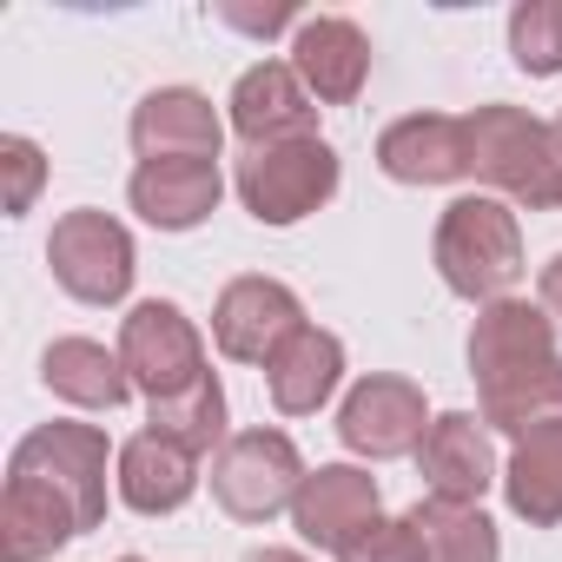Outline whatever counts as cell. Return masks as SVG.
I'll use <instances>...</instances> for the list:
<instances>
[{"instance_id": "6da1fadb", "label": "cell", "mask_w": 562, "mask_h": 562, "mask_svg": "<svg viewBox=\"0 0 562 562\" xmlns=\"http://www.w3.org/2000/svg\"><path fill=\"white\" fill-rule=\"evenodd\" d=\"M470 172L503 186L509 199L549 212L562 205V146L522 106H476L470 113Z\"/></svg>"}, {"instance_id": "7a4b0ae2", "label": "cell", "mask_w": 562, "mask_h": 562, "mask_svg": "<svg viewBox=\"0 0 562 562\" xmlns=\"http://www.w3.org/2000/svg\"><path fill=\"white\" fill-rule=\"evenodd\" d=\"M437 271L457 299H503L522 278V232L496 199H457L437 218Z\"/></svg>"}, {"instance_id": "3957f363", "label": "cell", "mask_w": 562, "mask_h": 562, "mask_svg": "<svg viewBox=\"0 0 562 562\" xmlns=\"http://www.w3.org/2000/svg\"><path fill=\"white\" fill-rule=\"evenodd\" d=\"M338 192V153L325 139H292L238 159V199L258 225H292Z\"/></svg>"}, {"instance_id": "277c9868", "label": "cell", "mask_w": 562, "mask_h": 562, "mask_svg": "<svg viewBox=\"0 0 562 562\" xmlns=\"http://www.w3.org/2000/svg\"><path fill=\"white\" fill-rule=\"evenodd\" d=\"M299 490H305V463L285 430H238L212 463V496L238 522H271L285 503H299Z\"/></svg>"}, {"instance_id": "5b68a950", "label": "cell", "mask_w": 562, "mask_h": 562, "mask_svg": "<svg viewBox=\"0 0 562 562\" xmlns=\"http://www.w3.org/2000/svg\"><path fill=\"white\" fill-rule=\"evenodd\" d=\"M120 364L126 378L146 391V404H166V397H186L192 384H205V345L192 331V318L166 299H146L133 305V318L120 325Z\"/></svg>"}, {"instance_id": "8992f818", "label": "cell", "mask_w": 562, "mask_h": 562, "mask_svg": "<svg viewBox=\"0 0 562 562\" xmlns=\"http://www.w3.org/2000/svg\"><path fill=\"white\" fill-rule=\"evenodd\" d=\"M47 265H54V278H60L74 299L113 305L133 285V238L106 212H67L54 225V238H47Z\"/></svg>"}, {"instance_id": "52a82bcc", "label": "cell", "mask_w": 562, "mask_h": 562, "mask_svg": "<svg viewBox=\"0 0 562 562\" xmlns=\"http://www.w3.org/2000/svg\"><path fill=\"white\" fill-rule=\"evenodd\" d=\"M14 470L60 490L80 509V529H100V516H106V437L93 424H47V430L21 437Z\"/></svg>"}, {"instance_id": "ba28073f", "label": "cell", "mask_w": 562, "mask_h": 562, "mask_svg": "<svg viewBox=\"0 0 562 562\" xmlns=\"http://www.w3.org/2000/svg\"><path fill=\"white\" fill-rule=\"evenodd\" d=\"M542 364H555V318L542 305L496 299L470 331V378L483 391H503V384H516Z\"/></svg>"}, {"instance_id": "9c48e42d", "label": "cell", "mask_w": 562, "mask_h": 562, "mask_svg": "<svg viewBox=\"0 0 562 562\" xmlns=\"http://www.w3.org/2000/svg\"><path fill=\"white\" fill-rule=\"evenodd\" d=\"M292 331H305V312H299V299L278 285V278H232V285L218 292L212 338H218L225 358H238V364H271L278 345H285Z\"/></svg>"}, {"instance_id": "30bf717a", "label": "cell", "mask_w": 562, "mask_h": 562, "mask_svg": "<svg viewBox=\"0 0 562 562\" xmlns=\"http://www.w3.org/2000/svg\"><path fill=\"white\" fill-rule=\"evenodd\" d=\"M232 126H238V139H251V153L318 139V106H312V87L299 80V67H278V60L251 67L232 87Z\"/></svg>"}, {"instance_id": "8fae6325", "label": "cell", "mask_w": 562, "mask_h": 562, "mask_svg": "<svg viewBox=\"0 0 562 562\" xmlns=\"http://www.w3.org/2000/svg\"><path fill=\"white\" fill-rule=\"evenodd\" d=\"M424 391L411 384V378H364L351 397H345V411H338V437L358 450V457H404V450H417L424 443Z\"/></svg>"}, {"instance_id": "7c38bea8", "label": "cell", "mask_w": 562, "mask_h": 562, "mask_svg": "<svg viewBox=\"0 0 562 562\" xmlns=\"http://www.w3.org/2000/svg\"><path fill=\"white\" fill-rule=\"evenodd\" d=\"M378 166H384L391 179H404V186H450V179H470V120L411 113V120L384 126Z\"/></svg>"}, {"instance_id": "4fadbf2b", "label": "cell", "mask_w": 562, "mask_h": 562, "mask_svg": "<svg viewBox=\"0 0 562 562\" xmlns=\"http://www.w3.org/2000/svg\"><path fill=\"white\" fill-rule=\"evenodd\" d=\"M417 470H424L430 496H443V503H483V490L496 483L490 424H476L470 411L437 417L424 430V443H417Z\"/></svg>"}, {"instance_id": "5bb4252c", "label": "cell", "mask_w": 562, "mask_h": 562, "mask_svg": "<svg viewBox=\"0 0 562 562\" xmlns=\"http://www.w3.org/2000/svg\"><path fill=\"white\" fill-rule=\"evenodd\" d=\"M225 179H218V159H139L126 199L146 225L159 232H192L212 205H218Z\"/></svg>"}, {"instance_id": "9a60e30c", "label": "cell", "mask_w": 562, "mask_h": 562, "mask_svg": "<svg viewBox=\"0 0 562 562\" xmlns=\"http://www.w3.org/2000/svg\"><path fill=\"white\" fill-rule=\"evenodd\" d=\"M218 139H225V126H218L212 100L192 87H159L133 106V146L146 159H218Z\"/></svg>"}, {"instance_id": "2e32d148", "label": "cell", "mask_w": 562, "mask_h": 562, "mask_svg": "<svg viewBox=\"0 0 562 562\" xmlns=\"http://www.w3.org/2000/svg\"><path fill=\"white\" fill-rule=\"evenodd\" d=\"M384 509H378V476H364V470H351V463H325L318 476H305V490H299V503H292V522H299V536L305 542H318V549H345L364 522H378Z\"/></svg>"}, {"instance_id": "e0dca14e", "label": "cell", "mask_w": 562, "mask_h": 562, "mask_svg": "<svg viewBox=\"0 0 562 562\" xmlns=\"http://www.w3.org/2000/svg\"><path fill=\"white\" fill-rule=\"evenodd\" d=\"M87 536L80 529V509L47 490L41 476H21L8 470V496H0V562H34V555H54L60 542Z\"/></svg>"}, {"instance_id": "ac0fdd59", "label": "cell", "mask_w": 562, "mask_h": 562, "mask_svg": "<svg viewBox=\"0 0 562 562\" xmlns=\"http://www.w3.org/2000/svg\"><path fill=\"white\" fill-rule=\"evenodd\" d=\"M292 60H299V80H305L325 106H345V100H358V93H364L371 41H364L351 21H338V14H318V21H305V27H299Z\"/></svg>"}, {"instance_id": "d6986e66", "label": "cell", "mask_w": 562, "mask_h": 562, "mask_svg": "<svg viewBox=\"0 0 562 562\" xmlns=\"http://www.w3.org/2000/svg\"><path fill=\"white\" fill-rule=\"evenodd\" d=\"M338 371H345V345L331 338V331H292L285 345H278V358L265 364V378H271V404L285 411V417H305V411H318L331 391H338Z\"/></svg>"}, {"instance_id": "ffe728a7", "label": "cell", "mask_w": 562, "mask_h": 562, "mask_svg": "<svg viewBox=\"0 0 562 562\" xmlns=\"http://www.w3.org/2000/svg\"><path fill=\"white\" fill-rule=\"evenodd\" d=\"M192 483H199L192 450H179V443H166V437H153V430L120 450V496H126V509H139V516L179 509V503L192 496Z\"/></svg>"}, {"instance_id": "44dd1931", "label": "cell", "mask_w": 562, "mask_h": 562, "mask_svg": "<svg viewBox=\"0 0 562 562\" xmlns=\"http://www.w3.org/2000/svg\"><path fill=\"white\" fill-rule=\"evenodd\" d=\"M41 378H47V391H54V397L87 404V411H120V404H126V391H133L126 364H120L106 345H93V338H60V345H47Z\"/></svg>"}, {"instance_id": "7402d4cb", "label": "cell", "mask_w": 562, "mask_h": 562, "mask_svg": "<svg viewBox=\"0 0 562 562\" xmlns=\"http://www.w3.org/2000/svg\"><path fill=\"white\" fill-rule=\"evenodd\" d=\"M503 490H509V509L522 522H536V529L562 522V424H542V430L516 437Z\"/></svg>"}, {"instance_id": "603a6c76", "label": "cell", "mask_w": 562, "mask_h": 562, "mask_svg": "<svg viewBox=\"0 0 562 562\" xmlns=\"http://www.w3.org/2000/svg\"><path fill=\"white\" fill-rule=\"evenodd\" d=\"M411 529H417L424 562H496V522H490L476 503L424 496V503L411 509Z\"/></svg>"}, {"instance_id": "cb8c5ba5", "label": "cell", "mask_w": 562, "mask_h": 562, "mask_svg": "<svg viewBox=\"0 0 562 562\" xmlns=\"http://www.w3.org/2000/svg\"><path fill=\"white\" fill-rule=\"evenodd\" d=\"M483 424L509 430V437H529L542 424H562V358L503 384V391H483Z\"/></svg>"}, {"instance_id": "d4e9b609", "label": "cell", "mask_w": 562, "mask_h": 562, "mask_svg": "<svg viewBox=\"0 0 562 562\" xmlns=\"http://www.w3.org/2000/svg\"><path fill=\"white\" fill-rule=\"evenodd\" d=\"M153 437H166V443H179V450H212L218 437H225V391H218V378H205V384H192L186 397H166V404H153Z\"/></svg>"}, {"instance_id": "484cf974", "label": "cell", "mask_w": 562, "mask_h": 562, "mask_svg": "<svg viewBox=\"0 0 562 562\" xmlns=\"http://www.w3.org/2000/svg\"><path fill=\"white\" fill-rule=\"evenodd\" d=\"M509 54L522 74H562V0H522L509 14Z\"/></svg>"}, {"instance_id": "4316f807", "label": "cell", "mask_w": 562, "mask_h": 562, "mask_svg": "<svg viewBox=\"0 0 562 562\" xmlns=\"http://www.w3.org/2000/svg\"><path fill=\"white\" fill-rule=\"evenodd\" d=\"M338 562H424V549H417L411 516H378L338 549Z\"/></svg>"}, {"instance_id": "83f0119b", "label": "cell", "mask_w": 562, "mask_h": 562, "mask_svg": "<svg viewBox=\"0 0 562 562\" xmlns=\"http://www.w3.org/2000/svg\"><path fill=\"white\" fill-rule=\"evenodd\" d=\"M0 172H8V212L21 218L27 205H34V192H41V179H47V159H41V146L34 139H0Z\"/></svg>"}, {"instance_id": "f1b7e54d", "label": "cell", "mask_w": 562, "mask_h": 562, "mask_svg": "<svg viewBox=\"0 0 562 562\" xmlns=\"http://www.w3.org/2000/svg\"><path fill=\"white\" fill-rule=\"evenodd\" d=\"M218 21H232V27H245V34H278V27H292L299 14L285 8V0H271V8H238V0H225Z\"/></svg>"}, {"instance_id": "f546056e", "label": "cell", "mask_w": 562, "mask_h": 562, "mask_svg": "<svg viewBox=\"0 0 562 562\" xmlns=\"http://www.w3.org/2000/svg\"><path fill=\"white\" fill-rule=\"evenodd\" d=\"M542 312H549V318L562 325V251H555V258L542 265Z\"/></svg>"}, {"instance_id": "4dcf8cb0", "label": "cell", "mask_w": 562, "mask_h": 562, "mask_svg": "<svg viewBox=\"0 0 562 562\" xmlns=\"http://www.w3.org/2000/svg\"><path fill=\"white\" fill-rule=\"evenodd\" d=\"M245 562H305V555H299V549H251Z\"/></svg>"}, {"instance_id": "1f68e13d", "label": "cell", "mask_w": 562, "mask_h": 562, "mask_svg": "<svg viewBox=\"0 0 562 562\" xmlns=\"http://www.w3.org/2000/svg\"><path fill=\"white\" fill-rule=\"evenodd\" d=\"M549 133H555V146H562V120H555V126H549Z\"/></svg>"}, {"instance_id": "d6a6232c", "label": "cell", "mask_w": 562, "mask_h": 562, "mask_svg": "<svg viewBox=\"0 0 562 562\" xmlns=\"http://www.w3.org/2000/svg\"><path fill=\"white\" fill-rule=\"evenodd\" d=\"M120 562H139V555H120Z\"/></svg>"}]
</instances>
